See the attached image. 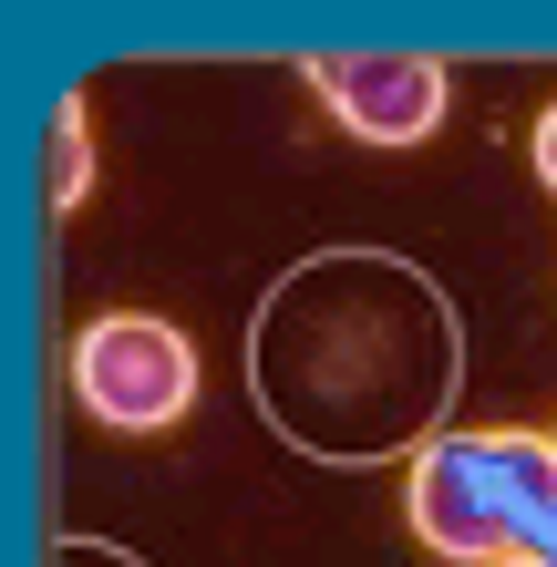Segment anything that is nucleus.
Wrapping results in <instances>:
<instances>
[{"label": "nucleus", "instance_id": "nucleus-1", "mask_svg": "<svg viewBox=\"0 0 557 567\" xmlns=\"http://www.w3.org/2000/svg\"><path fill=\"white\" fill-rule=\"evenodd\" d=\"M248 382L279 444L382 464L392 444H434L454 403V310L392 248H320L258 299Z\"/></svg>", "mask_w": 557, "mask_h": 567}, {"label": "nucleus", "instance_id": "nucleus-2", "mask_svg": "<svg viewBox=\"0 0 557 567\" xmlns=\"http://www.w3.org/2000/svg\"><path fill=\"white\" fill-rule=\"evenodd\" d=\"M527 495L547 506V485H506V454L485 433H434L403 475V526L434 557H465V567H506L516 557V516ZM557 516V506H547Z\"/></svg>", "mask_w": 557, "mask_h": 567}, {"label": "nucleus", "instance_id": "nucleus-3", "mask_svg": "<svg viewBox=\"0 0 557 567\" xmlns=\"http://www.w3.org/2000/svg\"><path fill=\"white\" fill-rule=\"evenodd\" d=\"M73 392L114 433H166L196 403V341L155 310H104L73 330Z\"/></svg>", "mask_w": 557, "mask_h": 567}, {"label": "nucleus", "instance_id": "nucleus-4", "mask_svg": "<svg viewBox=\"0 0 557 567\" xmlns=\"http://www.w3.org/2000/svg\"><path fill=\"white\" fill-rule=\"evenodd\" d=\"M300 73L362 145H423L444 124V62L434 52H320Z\"/></svg>", "mask_w": 557, "mask_h": 567}, {"label": "nucleus", "instance_id": "nucleus-5", "mask_svg": "<svg viewBox=\"0 0 557 567\" xmlns=\"http://www.w3.org/2000/svg\"><path fill=\"white\" fill-rule=\"evenodd\" d=\"M93 196V114H83V93H62L52 104V207L73 217Z\"/></svg>", "mask_w": 557, "mask_h": 567}, {"label": "nucleus", "instance_id": "nucleus-6", "mask_svg": "<svg viewBox=\"0 0 557 567\" xmlns=\"http://www.w3.org/2000/svg\"><path fill=\"white\" fill-rule=\"evenodd\" d=\"M52 567H135V557H114V547H62Z\"/></svg>", "mask_w": 557, "mask_h": 567}, {"label": "nucleus", "instance_id": "nucleus-7", "mask_svg": "<svg viewBox=\"0 0 557 567\" xmlns=\"http://www.w3.org/2000/svg\"><path fill=\"white\" fill-rule=\"evenodd\" d=\"M537 176L557 186V104H547V124H537Z\"/></svg>", "mask_w": 557, "mask_h": 567}, {"label": "nucleus", "instance_id": "nucleus-8", "mask_svg": "<svg viewBox=\"0 0 557 567\" xmlns=\"http://www.w3.org/2000/svg\"><path fill=\"white\" fill-rule=\"evenodd\" d=\"M506 567H557V557H527V547H516V557H506Z\"/></svg>", "mask_w": 557, "mask_h": 567}]
</instances>
